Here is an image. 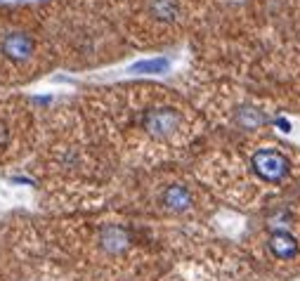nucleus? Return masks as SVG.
I'll use <instances>...</instances> for the list:
<instances>
[{"label": "nucleus", "mask_w": 300, "mask_h": 281, "mask_svg": "<svg viewBox=\"0 0 300 281\" xmlns=\"http://www.w3.org/2000/svg\"><path fill=\"white\" fill-rule=\"evenodd\" d=\"M38 140V118L29 99H0V165L17 163L33 154Z\"/></svg>", "instance_id": "9d476101"}, {"label": "nucleus", "mask_w": 300, "mask_h": 281, "mask_svg": "<svg viewBox=\"0 0 300 281\" xmlns=\"http://www.w3.org/2000/svg\"><path fill=\"white\" fill-rule=\"evenodd\" d=\"M215 0H92L130 52H163L187 45Z\"/></svg>", "instance_id": "39448f33"}, {"label": "nucleus", "mask_w": 300, "mask_h": 281, "mask_svg": "<svg viewBox=\"0 0 300 281\" xmlns=\"http://www.w3.org/2000/svg\"><path fill=\"white\" fill-rule=\"evenodd\" d=\"M187 165L220 208L246 215L300 187V147L274 130H211Z\"/></svg>", "instance_id": "7ed1b4c3"}, {"label": "nucleus", "mask_w": 300, "mask_h": 281, "mask_svg": "<svg viewBox=\"0 0 300 281\" xmlns=\"http://www.w3.org/2000/svg\"><path fill=\"white\" fill-rule=\"evenodd\" d=\"M48 17H0V83L19 85L52 71L59 64Z\"/></svg>", "instance_id": "6e6552de"}, {"label": "nucleus", "mask_w": 300, "mask_h": 281, "mask_svg": "<svg viewBox=\"0 0 300 281\" xmlns=\"http://www.w3.org/2000/svg\"><path fill=\"white\" fill-rule=\"evenodd\" d=\"M187 50L192 66L300 114V0H215Z\"/></svg>", "instance_id": "f257e3e1"}, {"label": "nucleus", "mask_w": 300, "mask_h": 281, "mask_svg": "<svg viewBox=\"0 0 300 281\" xmlns=\"http://www.w3.org/2000/svg\"><path fill=\"white\" fill-rule=\"evenodd\" d=\"M241 248L272 279L300 277V187L248 215Z\"/></svg>", "instance_id": "423d86ee"}, {"label": "nucleus", "mask_w": 300, "mask_h": 281, "mask_svg": "<svg viewBox=\"0 0 300 281\" xmlns=\"http://www.w3.org/2000/svg\"><path fill=\"white\" fill-rule=\"evenodd\" d=\"M177 88L196 104V109L208 121L211 130L222 132L274 130L282 118V114L272 111L236 83L196 69L192 64H187L184 73L177 78Z\"/></svg>", "instance_id": "0eeeda50"}, {"label": "nucleus", "mask_w": 300, "mask_h": 281, "mask_svg": "<svg viewBox=\"0 0 300 281\" xmlns=\"http://www.w3.org/2000/svg\"><path fill=\"white\" fill-rule=\"evenodd\" d=\"M123 170L189 163L211 125L196 104L177 88L156 81H133L85 97Z\"/></svg>", "instance_id": "f03ea898"}, {"label": "nucleus", "mask_w": 300, "mask_h": 281, "mask_svg": "<svg viewBox=\"0 0 300 281\" xmlns=\"http://www.w3.org/2000/svg\"><path fill=\"white\" fill-rule=\"evenodd\" d=\"M114 189L125 213L189 234L208 227L220 213L217 201L199 182L187 163L123 170Z\"/></svg>", "instance_id": "20e7f679"}, {"label": "nucleus", "mask_w": 300, "mask_h": 281, "mask_svg": "<svg viewBox=\"0 0 300 281\" xmlns=\"http://www.w3.org/2000/svg\"><path fill=\"white\" fill-rule=\"evenodd\" d=\"M159 281H277L227 241L196 239L184 248Z\"/></svg>", "instance_id": "1a4fd4ad"}]
</instances>
